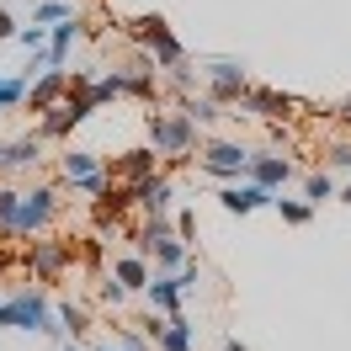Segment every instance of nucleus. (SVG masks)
<instances>
[{
	"mask_svg": "<svg viewBox=\"0 0 351 351\" xmlns=\"http://www.w3.org/2000/svg\"><path fill=\"white\" fill-rule=\"evenodd\" d=\"M325 197H335V176H330V171H308V176H304V202H314V208H319Z\"/></svg>",
	"mask_w": 351,
	"mask_h": 351,
	"instance_id": "393cba45",
	"label": "nucleus"
},
{
	"mask_svg": "<svg viewBox=\"0 0 351 351\" xmlns=\"http://www.w3.org/2000/svg\"><path fill=\"white\" fill-rule=\"evenodd\" d=\"M90 112H101V101H96V86H90L86 75H75L69 80V90H64V101H53L48 112H38V138L43 144H59L64 138L69 144V133L80 128V123H90Z\"/></svg>",
	"mask_w": 351,
	"mask_h": 351,
	"instance_id": "f257e3e1",
	"label": "nucleus"
},
{
	"mask_svg": "<svg viewBox=\"0 0 351 351\" xmlns=\"http://www.w3.org/2000/svg\"><path fill=\"white\" fill-rule=\"evenodd\" d=\"M160 330H165V314H154V308H149V314L138 319V335H144V341L154 346V341H160Z\"/></svg>",
	"mask_w": 351,
	"mask_h": 351,
	"instance_id": "7c9ffc66",
	"label": "nucleus"
},
{
	"mask_svg": "<svg viewBox=\"0 0 351 351\" xmlns=\"http://www.w3.org/2000/svg\"><path fill=\"white\" fill-rule=\"evenodd\" d=\"M271 208H277V219L287 223V229H304V223H314V202H304V197H271Z\"/></svg>",
	"mask_w": 351,
	"mask_h": 351,
	"instance_id": "4be33fe9",
	"label": "nucleus"
},
{
	"mask_svg": "<svg viewBox=\"0 0 351 351\" xmlns=\"http://www.w3.org/2000/svg\"><path fill=\"white\" fill-rule=\"evenodd\" d=\"M16 208H22V186H0V245H16V240H11Z\"/></svg>",
	"mask_w": 351,
	"mask_h": 351,
	"instance_id": "b1692460",
	"label": "nucleus"
},
{
	"mask_svg": "<svg viewBox=\"0 0 351 351\" xmlns=\"http://www.w3.org/2000/svg\"><path fill=\"white\" fill-rule=\"evenodd\" d=\"M271 197L277 192H266V186H256V181H229L219 192V208H229V213H256V208H271Z\"/></svg>",
	"mask_w": 351,
	"mask_h": 351,
	"instance_id": "ddd939ff",
	"label": "nucleus"
},
{
	"mask_svg": "<svg viewBox=\"0 0 351 351\" xmlns=\"http://www.w3.org/2000/svg\"><path fill=\"white\" fill-rule=\"evenodd\" d=\"M64 351H86V346H75V341H64Z\"/></svg>",
	"mask_w": 351,
	"mask_h": 351,
	"instance_id": "58836bf2",
	"label": "nucleus"
},
{
	"mask_svg": "<svg viewBox=\"0 0 351 351\" xmlns=\"http://www.w3.org/2000/svg\"><path fill=\"white\" fill-rule=\"evenodd\" d=\"M64 16H69V5H64V0H38V11H32V22H64Z\"/></svg>",
	"mask_w": 351,
	"mask_h": 351,
	"instance_id": "c85d7f7f",
	"label": "nucleus"
},
{
	"mask_svg": "<svg viewBox=\"0 0 351 351\" xmlns=\"http://www.w3.org/2000/svg\"><path fill=\"white\" fill-rule=\"evenodd\" d=\"M11 38H16V16L0 5V43H11Z\"/></svg>",
	"mask_w": 351,
	"mask_h": 351,
	"instance_id": "72a5a7b5",
	"label": "nucleus"
},
{
	"mask_svg": "<svg viewBox=\"0 0 351 351\" xmlns=\"http://www.w3.org/2000/svg\"><path fill=\"white\" fill-rule=\"evenodd\" d=\"M53 219H59V186H27L22 208H16V223H11V240L16 245L32 240V234L53 229Z\"/></svg>",
	"mask_w": 351,
	"mask_h": 351,
	"instance_id": "39448f33",
	"label": "nucleus"
},
{
	"mask_svg": "<svg viewBox=\"0 0 351 351\" xmlns=\"http://www.w3.org/2000/svg\"><path fill=\"white\" fill-rule=\"evenodd\" d=\"M186 256H192V245L176 240V234H165V240H154V245H149V266H154V271H176Z\"/></svg>",
	"mask_w": 351,
	"mask_h": 351,
	"instance_id": "aec40b11",
	"label": "nucleus"
},
{
	"mask_svg": "<svg viewBox=\"0 0 351 351\" xmlns=\"http://www.w3.org/2000/svg\"><path fill=\"white\" fill-rule=\"evenodd\" d=\"M96 171H107V165H101V154L96 149H64L59 154V176H96Z\"/></svg>",
	"mask_w": 351,
	"mask_h": 351,
	"instance_id": "412c9836",
	"label": "nucleus"
},
{
	"mask_svg": "<svg viewBox=\"0 0 351 351\" xmlns=\"http://www.w3.org/2000/svg\"><path fill=\"white\" fill-rule=\"evenodd\" d=\"M192 335H197V325L176 308V314H165V330H160V341H154V351H192Z\"/></svg>",
	"mask_w": 351,
	"mask_h": 351,
	"instance_id": "f3484780",
	"label": "nucleus"
},
{
	"mask_svg": "<svg viewBox=\"0 0 351 351\" xmlns=\"http://www.w3.org/2000/svg\"><path fill=\"white\" fill-rule=\"evenodd\" d=\"M293 176H298V165H293L287 154L266 149V154H250V160H245V181H256V186H266V192H282Z\"/></svg>",
	"mask_w": 351,
	"mask_h": 351,
	"instance_id": "1a4fd4ad",
	"label": "nucleus"
},
{
	"mask_svg": "<svg viewBox=\"0 0 351 351\" xmlns=\"http://www.w3.org/2000/svg\"><path fill=\"white\" fill-rule=\"evenodd\" d=\"M5 271H11V250H0V277H5Z\"/></svg>",
	"mask_w": 351,
	"mask_h": 351,
	"instance_id": "e433bc0d",
	"label": "nucleus"
},
{
	"mask_svg": "<svg viewBox=\"0 0 351 351\" xmlns=\"http://www.w3.org/2000/svg\"><path fill=\"white\" fill-rule=\"evenodd\" d=\"M144 138H149V149L160 154V160H171V165H181V160H197V123L186 117V112L176 107L165 112L160 101H149V112H144Z\"/></svg>",
	"mask_w": 351,
	"mask_h": 351,
	"instance_id": "f03ea898",
	"label": "nucleus"
},
{
	"mask_svg": "<svg viewBox=\"0 0 351 351\" xmlns=\"http://www.w3.org/2000/svg\"><path fill=\"white\" fill-rule=\"evenodd\" d=\"M22 96H27V80H22V75H11V80H5V75H0V112L22 107Z\"/></svg>",
	"mask_w": 351,
	"mask_h": 351,
	"instance_id": "cd10ccee",
	"label": "nucleus"
},
{
	"mask_svg": "<svg viewBox=\"0 0 351 351\" xmlns=\"http://www.w3.org/2000/svg\"><path fill=\"white\" fill-rule=\"evenodd\" d=\"M245 86H250V69H245V59H202V90H208L219 107L234 112V101L245 96Z\"/></svg>",
	"mask_w": 351,
	"mask_h": 351,
	"instance_id": "423d86ee",
	"label": "nucleus"
},
{
	"mask_svg": "<svg viewBox=\"0 0 351 351\" xmlns=\"http://www.w3.org/2000/svg\"><path fill=\"white\" fill-rule=\"evenodd\" d=\"M123 186H128L133 208H144V213H171V197H176L171 171H154V176H144V181H123Z\"/></svg>",
	"mask_w": 351,
	"mask_h": 351,
	"instance_id": "9d476101",
	"label": "nucleus"
},
{
	"mask_svg": "<svg viewBox=\"0 0 351 351\" xmlns=\"http://www.w3.org/2000/svg\"><path fill=\"white\" fill-rule=\"evenodd\" d=\"M107 277H117V282L128 287V293H144V287H149V277H154V266H149V256L128 250V256H117V261H112Z\"/></svg>",
	"mask_w": 351,
	"mask_h": 351,
	"instance_id": "2eb2a0df",
	"label": "nucleus"
},
{
	"mask_svg": "<svg viewBox=\"0 0 351 351\" xmlns=\"http://www.w3.org/2000/svg\"><path fill=\"white\" fill-rule=\"evenodd\" d=\"M101 304H107V308H117V304H128V287L117 282V277H107V282H101Z\"/></svg>",
	"mask_w": 351,
	"mask_h": 351,
	"instance_id": "c756f323",
	"label": "nucleus"
},
{
	"mask_svg": "<svg viewBox=\"0 0 351 351\" xmlns=\"http://www.w3.org/2000/svg\"><path fill=\"white\" fill-rule=\"evenodd\" d=\"M64 90H69V69H38L32 80H27V112H48L53 101H64Z\"/></svg>",
	"mask_w": 351,
	"mask_h": 351,
	"instance_id": "9b49d317",
	"label": "nucleus"
},
{
	"mask_svg": "<svg viewBox=\"0 0 351 351\" xmlns=\"http://www.w3.org/2000/svg\"><path fill=\"white\" fill-rule=\"evenodd\" d=\"M144 298H149V308H154V314H176L186 293L176 287V277H171V271H154V277H149V287H144Z\"/></svg>",
	"mask_w": 351,
	"mask_h": 351,
	"instance_id": "dca6fc26",
	"label": "nucleus"
},
{
	"mask_svg": "<svg viewBox=\"0 0 351 351\" xmlns=\"http://www.w3.org/2000/svg\"><path fill=\"white\" fill-rule=\"evenodd\" d=\"M0 330H22V335H53L64 341V330L53 319V304H48L43 287H11L0 298Z\"/></svg>",
	"mask_w": 351,
	"mask_h": 351,
	"instance_id": "7ed1b4c3",
	"label": "nucleus"
},
{
	"mask_svg": "<svg viewBox=\"0 0 351 351\" xmlns=\"http://www.w3.org/2000/svg\"><path fill=\"white\" fill-rule=\"evenodd\" d=\"M123 351H154V346L138 335V330H123Z\"/></svg>",
	"mask_w": 351,
	"mask_h": 351,
	"instance_id": "473e14b6",
	"label": "nucleus"
},
{
	"mask_svg": "<svg viewBox=\"0 0 351 351\" xmlns=\"http://www.w3.org/2000/svg\"><path fill=\"white\" fill-rule=\"evenodd\" d=\"M154 171H160V154H154L149 144H138V149H128L117 160V176H123V181H144V176H154Z\"/></svg>",
	"mask_w": 351,
	"mask_h": 351,
	"instance_id": "6ab92c4d",
	"label": "nucleus"
},
{
	"mask_svg": "<svg viewBox=\"0 0 351 351\" xmlns=\"http://www.w3.org/2000/svg\"><path fill=\"white\" fill-rule=\"evenodd\" d=\"M176 240H186V245H192V234H197V219H192V213H176Z\"/></svg>",
	"mask_w": 351,
	"mask_h": 351,
	"instance_id": "2f4dec72",
	"label": "nucleus"
},
{
	"mask_svg": "<svg viewBox=\"0 0 351 351\" xmlns=\"http://www.w3.org/2000/svg\"><path fill=\"white\" fill-rule=\"evenodd\" d=\"M176 107L186 112V117H192L197 128H213V123H219L223 112H229V107H219V101H213L208 90H202V96H197V90H186V96H176Z\"/></svg>",
	"mask_w": 351,
	"mask_h": 351,
	"instance_id": "a211bd4d",
	"label": "nucleus"
},
{
	"mask_svg": "<svg viewBox=\"0 0 351 351\" xmlns=\"http://www.w3.org/2000/svg\"><path fill=\"white\" fill-rule=\"evenodd\" d=\"M298 107H304L298 96L271 90V86H245V96L234 101V112H245V117H261V123H287Z\"/></svg>",
	"mask_w": 351,
	"mask_h": 351,
	"instance_id": "0eeeda50",
	"label": "nucleus"
},
{
	"mask_svg": "<svg viewBox=\"0 0 351 351\" xmlns=\"http://www.w3.org/2000/svg\"><path fill=\"white\" fill-rule=\"evenodd\" d=\"M223 351H250V346H245L240 335H223Z\"/></svg>",
	"mask_w": 351,
	"mask_h": 351,
	"instance_id": "f704fd0d",
	"label": "nucleus"
},
{
	"mask_svg": "<svg viewBox=\"0 0 351 351\" xmlns=\"http://www.w3.org/2000/svg\"><path fill=\"white\" fill-rule=\"evenodd\" d=\"M38 160H43V138H38V133H22V138L0 144V176H11V171H32Z\"/></svg>",
	"mask_w": 351,
	"mask_h": 351,
	"instance_id": "4468645a",
	"label": "nucleus"
},
{
	"mask_svg": "<svg viewBox=\"0 0 351 351\" xmlns=\"http://www.w3.org/2000/svg\"><path fill=\"white\" fill-rule=\"evenodd\" d=\"M335 197H341V202H351V181H346V186H335Z\"/></svg>",
	"mask_w": 351,
	"mask_h": 351,
	"instance_id": "4c0bfd02",
	"label": "nucleus"
},
{
	"mask_svg": "<svg viewBox=\"0 0 351 351\" xmlns=\"http://www.w3.org/2000/svg\"><path fill=\"white\" fill-rule=\"evenodd\" d=\"M335 117H341V123H351V96L341 101V107H335Z\"/></svg>",
	"mask_w": 351,
	"mask_h": 351,
	"instance_id": "c9c22d12",
	"label": "nucleus"
},
{
	"mask_svg": "<svg viewBox=\"0 0 351 351\" xmlns=\"http://www.w3.org/2000/svg\"><path fill=\"white\" fill-rule=\"evenodd\" d=\"M69 261H75V240H22V266H27V277L38 287H48V282H59L69 271Z\"/></svg>",
	"mask_w": 351,
	"mask_h": 351,
	"instance_id": "20e7f679",
	"label": "nucleus"
},
{
	"mask_svg": "<svg viewBox=\"0 0 351 351\" xmlns=\"http://www.w3.org/2000/svg\"><path fill=\"white\" fill-rule=\"evenodd\" d=\"M96 351H112V346H96ZM117 351H123V346H117Z\"/></svg>",
	"mask_w": 351,
	"mask_h": 351,
	"instance_id": "ea45409f",
	"label": "nucleus"
},
{
	"mask_svg": "<svg viewBox=\"0 0 351 351\" xmlns=\"http://www.w3.org/2000/svg\"><path fill=\"white\" fill-rule=\"evenodd\" d=\"M11 43H22L27 53H43V48H48V27H43V22H32V27H16V38H11Z\"/></svg>",
	"mask_w": 351,
	"mask_h": 351,
	"instance_id": "bb28decb",
	"label": "nucleus"
},
{
	"mask_svg": "<svg viewBox=\"0 0 351 351\" xmlns=\"http://www.w3.org/2000/svg\"><path fill=\"white\" fill-rule=\"evenodd\" d=\"M325 171L330 176H351V138H341V144L325 149Z\"/></svg>",
	"mask_w": 351,
	"mask_h": 351,
	"instance_id": "a878e982",
	"label": "nucleus"
},
{
	"mask_svg": "<svg viewBox=\"0 0 351 351\" xmlns=\"http://www.w3.org/2000/svg\"><path fill=\"white\" fill-rule=\"evenodd\" d=\"M80 32H86V22L69 11L64 22H48V48H43V64L48 69H64L69 64V48L80 43Z\"/></svg>",
	"mask_w": 351,
	"mask_h": 351,
	"instance_id": "f8f14e48",
	"label": "nucleus"
},
{
	"mask_svg": "<svg viewBox=\"0 0 351 351\" xmlns=\"http://www.w3.org/2000/svg\"><path fill=\"white\" fill-rule=\"evenodd\" d=\"M245 160H250L245 144H234V138H208L202 154H197V171L202 176H219V181H240V176H245Z\"/></svg>",
	"mask_w": 351,
	"mask_h": 351,
	"instance_id": "6e6552de",
	"label": "nucleus"
},
{
	"mask_svg": "<svg viewBox=\"0 0 351 351\" xmlns=\"http://www.w3.org/2000/svg\"><path fill=\"white\" fill-rule=\"evenodd\" d=\"M53 319H59V330H64V341H80V335L90 330L86 308H80V304H69V298H64L59 308H53Z\"/></svg>",
	"mask_w": 351,
	"mask_h": 351,
	"instance_id": "5701e85b",
	"label": "nucleus"
}]
</instances>
